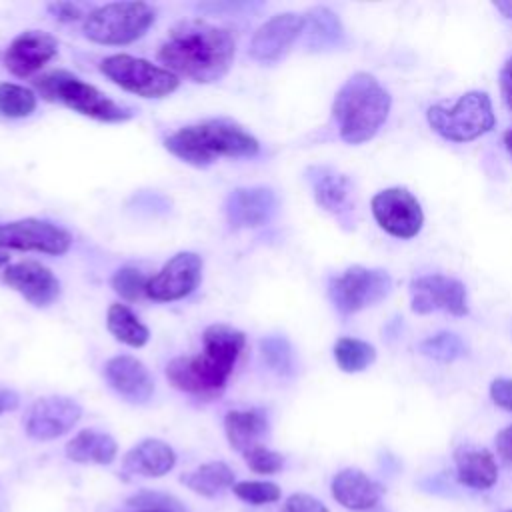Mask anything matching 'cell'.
<instances>
[{
    "label": "cell",
    "instance_id": "14",
    "mask_svg": "<svg viewBox=\"0 0 512 512\" xmlns=\"http://www.w3.org/2000/svg\"><path fill=\"white\" fill-rule=\"evenodd\" d=\"M82 418V408L68 396L38 398L24 420L26 434L34 440H54L70 432Z\"/></svg>",
    "mask_w": 512,
    "mask_h": 512
},
{
    "label": "cell",
    "instance_id": "12",
    "mask_svg": "<svg viewBox=\"0 0 512 512\" xmlns=\"http://www.w3.org/2000/svg\"><path fill=\"white\" fill-rule=\"evenodd\" d=\"M372 214L380 228L396 238H412L420 232L424 214L418 200L406 188H386L372 198Z\"/></svg>",
    "mask_w": 512,
    "mask_h": 512
},
{
    "label": "cell",
    "instance_id": "22",
    "mask_svg": "<svg viewBox=\"0 0 512 512\" xmlns=\"http://www.w3.org/2000/svg\"><path fill=\"white\" fill-rule=\"evenodd\" d=\"M176 464V454L174 450L156 438H146L132 446L124 460L122 468L128 474L134 476H146V478H158L168 474Z\"/></svg>",
    "mask_w": 512,
    "mask_h": 512
},
{
    "label": "cell",
    "instance_id": "8",
    "mask_svg": "<svg viewBox=\"0 0 512 512\" xmlns=\"http://www.w3.org/2000/svg\"><path fill=\"white\" fill-rule=\"evenodd\" d=\"M100 70L122 90L140 98H164L172 94L180 82L170 70L130 54H114L104 58L100 62Z\"/></svg>",
    "mask_w": 512,
    "mask_h": 512
},
{
    "label": "cell",
    "instance_id": "5",
    "mask_svg": "<svg viewBox=\"0 0 512 512\" xmlns=\"http://www.w3.org/2000/svg\"><path fill=\"white\" fill-rule=\"evenodd\" d=\"M38 94L48 102H60L78 114L100 122H124L132 118V108L114 102L96 86L80 80L68 70H52L34 80Z\"/></svg>",
    "mask_w": 512,
    "mask_h": 512
},
{
    "label": "cell",
    "instance_id": "45",
    "mask_svg": "<svg viewBox=\"0 0 512 512\" xmlns=\"http://www.w3.org/2000/svg\"><path fill=\"white\" fill-rule=\"evenodd\" d=\"M138 512H168V510H160V508H144V510H138Z\"/></svg>",
    "mask_w": 512,
    "mask_h": 512
},
{
    "label": "cell",
    "instance_id": "32",
    "mask_svg": "<svg viewBox=\"0 0 512 512\" xmlns=\"http://www.w3.org/2000/svg\"><path fill=\"white\" fill-rule=\"evenodd\" d=\"M418 350L428 358H434L440 362H452L466 354V344L462 342L460 336H456L452 332H438V334L422 340Z\"/></svg>",
    "mask_w": 512,
    "mask_h": 512
},
{
    "label": "cell",
    "instance_id": "4",
    "mask_svg": "<svg viewBox=\"0 0 512 512\" xmlns=\"http://www.w3.org/2000/svg\"><path fill=\"white\" fill-rule=\"evenodd\" d=\"M390 112V94L380 82L366 74H352L336 92L332 116L338 124V134L348 144H362L374 138Z\"/></svg>",
    "mask_w": 512,
    "mask_h": 512
},
{
    "label": "cell",
    "instance_id": "9",
    "mask_svg": "<svg viewBox=\"0 0 512 512\" xmlns=\"http://www.w3.org/2000/svg\"><path fill=\"white\" fill-rule=\"evenodd\" d=\"M390 288L392 278L386 270L350 266L340 276L330 280L328 294L340 314H354L380 302L384 296H388Z\"/></svg>",
    "mask_w": 512,
    "mask_h": 512
},
{
    "label": "cell",
    "instance_id": "28",
    "mask_svg": "<svg viewBox=\"0 0 512 512\" xmlns=\"http://www.w3.org/2000/svg\"><path fill=\"white\" fill-rule=\"evenodd\" d=\"M106 326L110 334L132 348H140L150 340V330L138 320V316L126 304H110L106 314Z\"/></svg>",
    "mask_w": 512,
    "mask_h": 512
},
{
    "label": "cell",
    "instance_id": "31",
    "mask_svg": "<svg viewBox=\"0 0 512 512\" xmlns=\"http://www.w3.org/2000/svg\"><path fill=\"white\" fill-rule=\"evenodd\" d=\"M260 352L266 362V366L280 374V376H292L296 362H294V350L292 344L284 336H266L260 342Z\"/></svg>",
    "mask_w": 512,
    "mask_h": 512
},
{
    "label": "cell",
    "instance_id": "2",
    "mask_svg": "<svg viewBox=\"0 0 512 512\" xmlns=\"http://www.w3.org/2000/svg\"><path fill=\"white\" fill-rule=\"evenodd\" d=\"M244 346V332L228 324H212L202 334V352L170 360L166 378L176 390L204 400L216 398L224 392Z\"/></svg>",
    "mask_w": 512,
    "mask_h": 512
},
{
    "label": "cell",
    "instance_id": "17",
    "mask_svg": "<svg viewBox=\"0 0 512 512\" xmlns=\"http://www.w3.org/2000/svg\"><path fill=\"white\" fill-rule=\"evenodd\" d=\"M58 52V42L42 30H24L4 52V66L18 78L32 76Z\"/></svg>",
    "mask_w": 512,
    "mask_h": 512
},
{
    "label": "cell",
    "instance_id": "10",
    "mask_svg": "<svg viewBox=\"0 0 512 512\" xmlns=\"http://www.w3.org/2000/svg\"><path fill=\"white\" fill-rule=\"evenodd\" d=\"M72 246L68 230L42 218H22L0 224V248L60 256Z\"/></svg>",
    "mask_w": 512,
    "mask_h": 512
},
{
    "label": "cell",
    "instance_id": "19",
    "mask_svg": "<svg viewBox=\"0 0 512 512\" xmlns=\"http://www.w3.org/2000/svg\"><path fill=\"white\" fill-rule=\"evenodd\" d=\"M2 278L10 288H14L34 306H48L60 296L58 278L40 262L26 260L6 266Z\"/></svg>",
    "mask_w": 512,
    "mask_h": 512
},
{
    "label": "cell",
    "instance_id": "35",
    "mask_svg": "<svg viewBox=\"0 0 512 512\" xmlns=\"http://www.w3.org/2000/svg\"><path fill=\"white\" fill-rule=\"evenodd\" d=\"M242 456H244L248 468L256 474H276L284 466V456L280 452H274V450L262 446V444L252 446Z\"/></svg>",
    "mask_w": 512,
    "mask_h": 512
},
{
    "label": "cell",
    "instance_id": "43",
    "mask_svg": "<svg viewBox=\"0 0 512 512\" xmlns=\"http://www.w3.org/2000/svg\"><path fill=\"white\" fill-rule=\"evenodd\" d=\"M504 146H506V150H508V154L512 156V128L504 134Z\"/></svg>",
    "mask_w": 512,
    "mask_h": 512
},
{
    "label": "cell",
    "instance_id": "20",
    "mask_svg": "<svg viewBox=\"0 0 512 512\" xmlns=\"http://www.w3.org/2000/svg\"><path fill=\"white\" fill-rule=\"evenodd\" d=\"M278 208L274 190L264 186L236 188L226 200V216L234 228H256L266 224Z\"/></svg>",
    "mask_w": 512,
    "mask_h": 512
},
{
    "label": "cell",
    "instance_id": "46",
    "mask_svg": "<svg viewBox=\"0 0 512 512\" xmlns=\"http://www.w3.org/2000/svg\"><path fill=\"white\" fill-rule=\"evenodd\" d=\"M506 512H512V510H506Z\"/></svg>",
    "mask_w": 512,
    "mask_h": 512
},
{
    "label": "cell",
    "instance_id": "13",
    "mask_svg": "<svg viewBox=\"0 0 512 512\" xmlns=\"http://www.w3.org/2000/svg\"><path fill=\"white\" fill-rule=\"evenodd\" d=\"M200 280L202 258L196 252H178L148 280L146 296L158 302L182 300L196 290Z\"/></svg>",
    "mask_w": 512,
    "mask_h": 512
},
{
    "label": "cell",
    "instance_id": "7",
    "mask_svg": "<svg viewBox=\"0 0 512 512\" xmlns=\"http://www.w3.org/2000/svg\"><path fill=\"white\" fill-rule=\"evenodd\" d=\"M430 128L450 142H470L496 124L492 102L486 92H466L452 106L434 104L426 112Z\"/></svg>",
    "mask_w": 512,
    "mask_h": 512
},
{
    "label": "cell",
    "instance_id": "42",
    "mask_svg": "<svg viewBox=\"0 0 512 512\" xmlns=\"http://www.w3.org/2000/svg\"><path fill=\"white\" fill-rule=\"evenodd\" d=\"M496 6V10H500L508 20H512V2H498V4H494Z\"/></svg>",
    "mask_w": 512,
    "mask_h": 512
},
{
    "label": "cell",
    "instance_id": "41",
    "mask_svg": "<svg viewBox=\"0 0 512 512\" xmlns=\"http://www.w3.org/2000/svg\"><path fill=\"white\" fill-rule=\"evenodd\" d=\"M18 406V394L6 388H0V414L10 412Z\"/></svg>",
    "mask_w": 512,
    "mask_h": 512
},
{
    "label": "cell",
    "instance_id": "30",
    "mask_svg": "<svg viewBox=\"0 0 512 512\" xmlns=\"http://www.w3.org/2000/svg\"><path fill=\"white\" fill-rule=\"evenodd\" d=\"M36 110V94L12 82H0V114L6 118H26Z\"/></svg>",
    "mask_w": 512,
    "mask_h": 512
},
{
    "label": "cell",
    "instance_id": "3",
    "mask_svg": "<svg viewBox=\"0 0 512 512\" xmlns=\"http://www.w3.org/2000/svg\"><path fill=\"white\" fill-rule=\"evenodd\" d=\"M164 146L186 164L204 168L216 158H252L258 154V140L240 124L224 118L202 120L172 132Z\"/></svg>",
    "mask_w": 512,
    "mask_h": 512
},
{
    "label": "cell",
    "instance_id": "18",
    "mask_svg": "<svg viewBox=\"0 0 512 512\" xmlns=\"http://www.w3.org/2000/svg\"><path fill=\"white\" fill-rule=\"evenodd\" d=\"M104 378L118 396L132 404H146L154 394V380L148 368L128 354L110 358L104 364Z\"/></svg>",
    "mask_w": 512,
    "mask_h": 512
},
{
    "label": "cell",
    "instance_id": "44",
    "mask_svg": "<svg viewBox=\"0 0 512 512\" xmlns=\"http://www.w3.org/2000/svg\"><path fill=\"white\" fill-rule=\"evenodd\" d=\"M8 260H10L8 252H4V250L0 248V266H6V264H8Z\"/></svg>",
    "mask_w": 512,
    "mask_h": 512
},
{
    "label": "cell",
    "instance_id": "25",
    "mask_svg": "<svg viewBox=\"0 0 512 512\" xmlns=\"http://www.w3.org/2000/svg\"><path fill=\"white\" fill-rule=\"evenodd\" d=\"M302 36L310 50H332L344 42V28L332 10L316 6L304 14Z\"/></svg>",
    "mask_w": 512,
    "mask_h": 512
},
{
    "label": "cell",
    "instance_id": "33",
    "mask_svg": "<svg viewBox=\"0 0 512 512\" xmlns=\"http://www.w3.org/2000/svg\"><path fill=\"white\" fill-rule=\"evenodd\" d=\"M148 280L150 278L142 270H138L134 266H124L114 272V276L110 278V284L118 296H122L128 302H134V300H140L142 296H146Z\"/></svg>",
    "mask_w": 512,
    "mask_h": 512
},
{
    "label": "cell",
    "instance_id": "37",
    "mask_svg": "<svg viewBox=\"0 0 512 512\" xmlns=\"http://www.w3.org/2000/svg\"><path fill=\"white\" fill-rule=\"evenodd\" d=\"M490 398L496 406L512 412V378H496L490 384Z\"/></svg>",
    "mask_w": 512,
    "mask_h": 512
},
{
    "label": "cell",
    "instance_id": "29",
    "mask_svg": "<svg viewBox=\"0 0 512 512\" xmlns=\"http://www.w3.org/2000/svg\"><path fill=\"white\" fill-rule=\"evenodd\" d=\"M334 358L340 370L360 372L366 370L376 360V350L372 344L358 338H340L334 344Z\"/></svg>",
    "mask_w": 512,
    "mask_h": 512
},
{
    "label": "cell",
    "instance_id": "6",
    "mask_svg": "<svg viewBox=\"0 0 512 512\" xmlns=\"http://www.w3.org/2000/svg\"><path fill=\"white\" fill-rule=\"evenodd\" d=\"M154 8L146 2H110L86 14L82 32L96 44H130L154 24Z\"/></svg>",
    "mask_w": 512,
    "mask_h": 512
},
{
    "label": "cell",
    "instance_id": "34",
    "mask_svg": "<svg viewBox=\"0 0 512 512\" xmlns=\"http://www.w3.org/2000/svg\"><path fill=\"white\" fill-rule=\"evenodd\" d=\"M232 492L254 506L260 504H272L276 500H280V488L274 482H260V480H244V482H236L232 486Z\"/></svg>",
    "mask_w": 512,
    "mask_h": 512
},
{
    "label": "cell",
    "instance_id": "11",
    "mask_svg": "<svg viewBox=\"0 0 512 512\" xmlns=\"http://www.w3.org/2000/svg\"><path fill=\"white\" fill-rule=\"evenodd\" d=\"M410 298L416 314H428L434 310H444L454 316L468 314L464 284L444 274H426L414 278L410 282Z\"/></svg>",
    "mask_w": 512,
    "mask_h": 512
},
{
    "label": "cell",
    "instance_id": "39",
    "mask_svg": "<svg viewBox=\"0 0 512 512\" xmlns=\"http://www.w3.org/2000/svg\"><path fill=\"white\" fill-rule=\"evenodd\" d=\"M496 452L502 456L504 462L512 464V424L496 434Z\"/></svg>",
    "mask_w": 512,
    "mask_h": 512
},
{
    "label": "cell",
    "instance_id": "38",
    "mask_svg": "<svg viewBox=\"0 0 512 512\" xmlns=\"http://www.w3.org/2000/svg\"><path fill=\"white\" fill-rule=\"evenodd\" d=\"M48 12L52 14L54 20H60V22H74L84 16L80 6L72 4V2H52V4H48Z\"/></svg>",
    "mask_w": 512,
    "mask_h": 512
},
{
    "label": "cell",
    "instance_id": "36",
    "mask_svg": "<svg viewBox=\"0 0 512 512\" xmlns=\"http://www.w3.org/2000/svg\"><path fill=\"white\" fill-rule=\"evenodd\" d=\"M282 512H328V508L314 496L296 492L286 498Z\"/></svg>",
    "mask_w": 512,
    "mask_h": 512
},
{
    "label": "cell",
    "instance_id": "27",
    "mask_svg": "<svg viewBox=\"0 0 512 512\" xmlns=\"http://www.w3.org/2000/svg\"><path fill=\"white\" fill-rule=\"evenodd\" d=\"M182 484L190 488L192 492L204 496V498H214L222 490L234 486V472L226 462H206L198 468H194L188 474H182Z\"/></svg>",
    "mask_w": 512,
    "mask_h": 512
},
{
    "label": "cell",
    "instance_id": "16",
    "mask_svg": "<svg viewBox=\"0 0 512 512\" xmlns=\"http://www.w3.org/2000/svg\"><path fill=\"white\" fill-rule=\"evenodd\" d=\"M306 176L310 180L318 206L334 214L342 224L354 226V200L350 178L330 166H312L306 170Z\"/></svg>",
    "mask_w": 512,
    "mask_h": 512
},
{
    "label": "cell",
    "instance_id": "21",
    "mask_svg": "<svg viewBox=\"0 0 512 512\" xmlns=\"http://www.w3.org/2000/svg\"><path fill=\"white\" fill-rule=\"evenodd\" d=\"M382 494L384 488L358 468H344L332 478V496L348 510L374 508Z\"/></svg>",
    "mask_w": 512,
    "mask_h": 512
},
{
    "label": "cell",
    "instance_id": "26",
    "mask_svg": "<svg viewBox=\"0 0 512 512\" xmlns=\"http://www.w3.org/2000/svg\"><path fill=\"white\" fill-rule=\"evenodd\" d=\"M116 440L100 430H80L66 444V456L78 464H110L116 458Z\"/></svg>",
    "mask_w": 512,
    "mask_h": 512
},
{
    "label": "cell",
    "instance_id": "15",
    "mask_svg": "<svg viewBox=\"0 0 512 512\" xmlns=\"http://www.w3.org/2000/svg\"><path fill=\"white\" fill-rule=\"evenodd\" d=\"M304 32V16L294 12H282L268 18L250 40V56L262 64H274L282 60L292 44Z\"/></svg>",
    "mask_w": 512,
    "mask_h": 512
},
{
    "label": "cell",
    "instance_id": "1",
    "mask_svg": "<svg viewBox=\"0 0 512 512\" xmlns=\"http://www.w3.org/2000/svg\"><path fill=\"white\" fill-rule=\"evenodd\" d=\"M236 42L230 30L188 20L176 24L158 50V60L172 74L208 84L224 78L234 62Z\"/></svg>",
    "mask_w": 512,
    "mask_h": 512
},
{
    "label": "cell",
    "instance_id": "23",
    "mask_svg": "<svg viewBox=\"0 0 512 512\" xmlns=\"http://www.w3.org/2000/svg\"><path fill=\"white\" fill-rule=\"evenodd\" d=\"M458 482L472 490H488L498 480V466L490 450L478 446H460L454 452Z\"/></svg>",
    "mask_w": 512,
    "mask_h": 512
},
{
    "label": "cell",
    "instance_id": "24",
    "mask_svg": "<svg viewBox=\"0 0 512 512\" xmlns=\"http://www.w3.org/2000/svg\"><path fill=\"white\" fill-rule=\"evenodd\" d=\"M224 432L228 444L236 452H246L252 446L260 444L258 440L268 432V418L262 410H230L224 416Z\"/></svg>",
    "mask_w": 512,
    "mask_h": 512
},
{
    "label": "cell",
    "instance_id": "40",
    "mask_svg": "<svg viewBox=\"0 0 512 512\" xmlns=\"http://www.w3.org/2000/svg\"><path fill=\"white\" fill-rule=\"evenodd\" d=\"M500 90L506 106L512 110V58L500 70Z\"/></svg>",
    "mask_w": 512,
    "mask_h": 512
}]
</instances>
